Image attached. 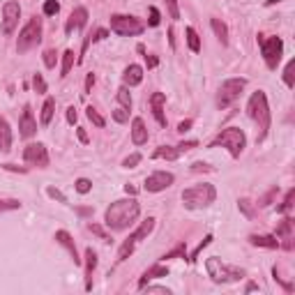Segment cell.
<instances>
[{"label": "cell", "instance_id": "6da1fadb", "mask_svg": "<svg viewBox=\"0 0 295 295\" xmlns=\"http://www.w3.org/2000/svg\"><path fill=\"white\" fill-rule=\"evenodd\" d=\"M138 212H141V205H138V201L134 196L120 198V201H113L109 205V210L104 214V224L111 231H125L136 222Z\"/></svg>", "mask_w": 295, "mask_h": 295}, {"label": "cell", "instance_id": "7a4b0ae2", "mask_svg": "<svg viewBox=\"0 0 295 295\" xmlns=\"http://www.w3.org/2000/svg\"><path fill=\"white\" fill-rule=\"evenodd\" d=\"M247 111H249V118H252V120L258 125V129H261L258 141H263L265 134H268V129H270V106H268V97H265V93H261V90L254 93L252 97H249Z\"/></svg>", "mask_w": 295, "mask_h": 295}, {"label": "cell", "instance_id": "3957f363", "mask_svg": "<svg viewBox=\"0 0 295 295\" xmlns=\"http://www.w3.org/2000/svg\"><path fill=\"white\" fill-rule=\"evenodd\" d=\"M214 198H217V189L208 182H201V185H194L182 191V203H185L187 210L208 208L210 203H214Z\"/></svg>", "mask_w": 295, "mask_h": 295}, {"label": "cell", "instance_id": "277c9868", "mask_svg": "<svg viewBox=\"0 0 295 295\" xmlns=\"http://www.w3.org/2000/svg\"><path fill=\"white\" fill-rule=\"evenodd\" d=\"M214 145L226 148V150H229L233 157H240L242 150H245V145H247V136H245V131L238 129V127H229V129H224L212 141V148Z\"/></svg>", "mask_w": 295, "mask_h": 295}, {"label": "cell", "instance_id": "5b68a950", "mask_svg": "<svg viewBox=\"0 0 295 295\" xmlns=\"http://www.w3.org/2000/svg\"><path fill=\"white\" fill-rule=\"evenodd\" d=\"M205 270H208L210 279H212V281H217V284L238 281V279H242V274H245L240 268H231V265L222 263L219 258H208V261H205Z\"/></svg>", "mask_w": 295, "mask_h": 295}, {"label": "cell", "instance_id": "8992f818", "mask_svg": "<svg viewBox=\"0 0 295 295\" xmlns=\"http://www.w3.org/2000/svg\"><path fill=\"white\" fill-rule=\"evenodd\" d=\"M258 44H261V53H263V60L268 65V69H277V65L281 62V55H284V42H281V37L258 35Z\"/></svg>", "mask_w": 295, "mask_h": 295}, {"label": "cell", "instance_id": "52a82bcc", "mask_svg": "<svg viewBox=\"0 0 295 295\" xmlns=\"http://www.w3.org/2000/svg\"><path fill=\"white\" fill-rule=\"evenodd\" d=\"M39 42H42V19L35 17V19H30V21L26 23V28L19 33L17 49H19V53H26V51H30L33 46H37Z\"/></svg>", "mask_w": 295, "mask_h": 295}, {"label": "cell", "instance_id": "ba28073f", "mask_svg": "<svg viewBox=\"0 0 295 295\" xmlns=\"http://www.w3.org/2000/svg\"><path fill=\"white\" fill-rule=\"evenodd\" d=\"M245 86H247V79H229V81L222 83V88H219V93H217V106L219 109L222 111L229 109L235 99L240 97Z\"/></svg>", "mask_w": 295, "mask_h": 295}, {"label": "cell", "instance_id": "9c48e42d", "mask_svg": "<svg viewBox=\"0 0 295 295\" xmlns=\"http://www.w3.org/2000/svg\"><path fill=\"white\" fill-rule=\"evenodd\" d=\"M111 30L122 37H131V35H141L145 30L141 21L136 17H125V14H113L111 17Z\"/></svg>", "mask_w": 295, "mask_h": 295}, {"label": "cell", "instance_id": "30bf717a", "mask_svg": "<svg viewBox=\"0 0 295 295\" xmlns=\"http://www.w3.org/2000/svg\"><path fill=\"white\" fill-rule=\"evenodd\" d=\"M23 159H26V164L30 166H49V153H46V145L42 143H30V145L23 150Z\"/></svg>", "mask_w": 295, "mask_h": 295}, {"label": "cell", "instance_id": "8fae6325", "mask_svg": "<svg viewBox=\"0 0 295 295\" xmlns=\"http://www.w3.org/2000/svg\"><path fill=\"white\" fill-rule=\"evenodd\" d=\"M19 17H21L19 3H14V0L5 3V7H3V33L5 35L14 33V28L19 26Z\"/></svg>", "mask_w": 295, "mask_h": 295}, {"label": "cell", "instance_id": "7c38bea8", "mask_svg": "<svg viewBox=\"0 0 295 295\" xmlns=\"http://www.w3.org/2000/svg\"><path fill=\"white\" fill-rule=\"evenodd\" d=\"M173 185V173L169 171H155L153 175L145 178V191H164L166 187Z\"/></svg>", "mask_w": 295, "mask_h": 295}, {"label": "cell", "instance_id": "4fadbf2b", "mask_svg": "<svg viewBox=\"0 0 295 295\" xmlns=\"http://www.w3.org/2000/svg\"><path fill=\"white\" fill-rule=\"evenodd\" d=\"M19 134H21L23 138H30L35 136V131H37V122H35L33 118V111H30V106H26L23 109V115H21V122H19Z\"/></svg>", "mask_w": 295, "mask_h": 295}, {"label": "cell", "instance_id": "5bb4252c", "mask_svg": "<svg viewBox=\"0 0 295 295\" xmlns=\"http://www.w3.org/2000/svg\"><path fill=\"white\" fill-rule=\"evenodd\" d=\"M86 23H88V10H86V7H77V10L69 14V21H67V26H65L67 35H71L74 30L83 28Z\"/></svg>", "mask_w": 295, "mask_h": 295}, {"label": "cell", "instance_id": "9a60e30c", "mask_svg": "<svg viewBox=\"0 0 295 295\" xmlns=\"http://www.w3.org/2000/svg\"><path fill=\"white\" fill-rule=\"evenodd\" d=\"M164 104H166V95H164V93H153V97H150V106H153V115H155V120H157L162 127L166 125Z\"/></svg>", "mask_w": 295, "mask_h": 295}, {"label": "cell", "instance_id": "2e32d148", "mask_svg": "<svg viewBox=\"0 0 295 295\" xmlns=\"http://www.w3.org/2000/svg\"><path fill=\"white\" fill-rule=\"evenodd\" d=\"M131 141H134V145L148 143V129H145L141 118H134V120H131Z\"/></svg>", "mask_w": 295, "mask_h": 295}, {"label": "cell", "instance_id": "e0dca14e", "mask_svg": "<svg viewBox=\"0 0 295 295\" xmlns=\"http://www.w3.org/2000/svg\"><path fill=\"white\" fill-rule=\"evenodd\" d=\"M97 268V254L88 247L86 249V290L93 288V272Z\"/></svg>", "mask_w": 295, "mask_h": 295}, {"label": "cell", "instance_id": "ac0fdd59", "mask_svg": "<svg viewBox=\"0 0 295 295\" xmlns=\"http://www.w3.org/2000/svg\"><path fill=\"white\" fill-rule=\"evenodd\" d=\"M166 274H169V268H166V265H162V263H157V265H153V268H148L145 272H143L141 281H138V288H145V284L150 281V279L166 277Z\"/></svg>", "mask_w": 295, "mask_h": 295}, {"label": "cell", "instance_id": "d6986e66", "mask_svg": "<svg viewBox=\"0 0 295 295\" xmlns=\"http://www.w3.org/2000/svg\"><path fill=\"white\" fill-rule=\"evenodd\" d=\"M249 242H252L254 247H265V249H277V247H281L277 235H249Z\"/></svg>", "mask_w": 295, "mask_h": 295}, {"label": "cell", "instance_id": "ffe728a7", "mask_svg": "<svg viewBox=\"0 0 295 295\" xmlns=\"http://www.w3.org/2000/svg\"><path fill=\"white\" fill-rule=\"evenodd\" d=\"M55 240L69 252V256L74 258V263H81V258H79V254H77V245H74V240H71V235L67 233V231H58V233H55Z\"/></svg>", "mask_w": 295, "mask_h": 295}, {"label": "cell", "instance_id": "44dd1931", "mask_svg": "<svg viewBox=\"0 0 295 295\" xmlns=\"http://www.w3.org/2000/svg\"><path fill=\"white\" fill-rule=\"evenodd\" d=\"M122 81H125V86H138L143 81V67L129 65L125 69V74H122Z\"/></svg>", "mask_w": 295, "mask_h": 295}, {"label": "cell", "instance_id": "7402d4cb", "mask_svg": "<svg viewBox=\"0 0 295 295\" xmlns=\"http://www.w3.org/2000/svg\"><path fill=\"white\" fill-rule=\"evenodd\" d=\"M0 150L3 153H10L12 150V129L3 115H0Z\"/></svg>", "mask_w": 295, "mask_h": 295}, {"label": "cell", "instance_id": "603a6c76", "mask_svg": "<svg viewBox=\"0 0 295 295\" xmlns=\"http://www.w3.org/2000/svg\"><path fill=\"white\" fill-rule=\"evenodd\" d=\"M180 157V150H178V145H159L157 150L153 153V159H169V162H173V159Z\"/></svg>", "mask_w": 295, "mask_h": 295}, {"label": "cell", "instance_id": "cb8c5ba5", "mask_svg": "<svg viewBox=\"0 0 295 295\" xmlns=\"http://www.w3.org/2000/svg\"><path fill=\"white\" fill-rule=\"evenodd\" d=\"M210 26H212V33L217 35V39L226 46L229 44V28H226V23L222 19H210Z\"/></svg>", "mask_w": 295, "mask_h": 295}, {"label": "cell", "instance_id": "d4e9b609", "mask_svg": "<svg viewBox=\"0 0 295 295\" xmlns=\"http://www.w3.org/2000/svg\"><path fill=\"white\" fill-rule=\"evenodd\" d=\"M53 111H55V99L53 97H46V102H44L42 106V115H39V120H42V125H51V120H53Z\"/></svg>", "mask_w": 295, "mask_h": 295}, {"label": "cell", "instance_id": "484cf974", "mask_svg": "<svg viewBox=\"0 0 295 295\" xmlns=\"http://www.w3.org/2000/svg\"><path fill=\"white\" fill-rule=\"evenodd\" d=\"M153 229H155V219L153 217H148L145 222H143L141 226H138L136 231H134V233H131V238H134V240H143V238H148V235L153 233Z\"/></svg>", "mask_w": 295, "mask_h": 295}, {"label": "cell", "instance_id": "4316f807", "mask_svg": "<svg viewBox=\"0 0 295 295\" xmlns=\"http://www.w3.org/2000/svg\"><path fill=\"white\" fill-rule=\"evenodd\" d=\"M134 247H136V240L134 238H127L125 242H122V247H120V252H118V261H125L127 256H131V252H134Z\"/></svg>", "mask_w": 295, "mask_h": 295}, {"label": "cell", "instance_id": "83f0119b", "mask_svg": "<svg viewBox=\"0 0 295 295\" xmlns=\"http://www.w3.org/2000/svg\"><path fill=\"white\" fill-rule=\"evenodd\" d=\"M187 44H189V49L194 51V53H198L201 51V39H198V33L194 30V28H187Z\"/></svg>", "mask_w": 295, "mask_h": 295}, {"label": "cell", "instance_id": "f1b7e54d", "mask_svg": "<svg viewBox=\"0 0 295 295\" xmlns=\"http://www.w3.org/2000/svg\"><path fill=\"white\" fill-rule=\"evenodd\" d=\"M71 67H74V51L67 49L65 53H62V69H60V77H67L71 71Z\"/></svg>", "mask_w": 295, "mask_h": 295}, {"label": "cell", "instance_id": "f546056e", "mask_svg": "<svg viewBox=\"0 0 295 295\" xmlns=\"http://www.w3.org/2000/svg\"><path fill=\"white\" fill-rule=\"evenodd\" d=\"M86 115L90 118V122H93L95 127H104V125H106V120L102 118V115H99V111L95 109V106H88V109H86Z\"/></svg>", "mask_w": 295, "mask_h": 295}, {"label": "cell", "instance_id": "4dcf8cb0", "mask_svg": "<svg viewBox=\"0 0 295 295\" xmlns=\"http://www.w3.org/2000/svg\"><path fill=\"white\" fill-rule=\"evenodd\" d=\"M238 208H240L242 214H245V217H249V219H254V214H256V210H254V203L249 201V198H240V201H238Z\"/></svg>", "mask_w": 295, "mask_h": 295}, {"label": "cell", "instance_id": "1f68e13d", "mask_svg": "<svg viewBox=\"0 0 295 295\" xmlns=\"http://www.w3.org/2000/svg\"><path fill=\"white\" fill-rule=\"evenodd\" d=\"M115 97H118V102L122 104V109H127V111L131 109V95H129V90H127V88H120V90L115 93Z\"/></svg>", "mask_w": 295, "mask_h": 295}, {"label": "cell", "instance_id": "d6a6232c", "mask_svg": "<svg viewBox=\"0 0 295 295\" xmlns=\"http://www.w3.org/2000/svg\"><path fill=\"white\" fill-rule=\"evenodd\" d=\"M210 242H212V235H205V238H203V242H198V247H196V249H194V252L189 254V258H187V261H189V263H194V261H196V256L203 252V249H205V247L210 245Z\"/></svg>", "mask_w": 295, "mask_h": 295}, {"label": "cell", "instance_id": "836d02e7", "mask_svg": "<svg viewBox=\"0 0 295 295\" xmlns=\"http://www.w3.org/2000/svg\"><path fill=\"white\" fill-rule=\"evenodd\" d=\"M295 60H288V65H286V69H284V81H286V86L288 88H293L295 86Z\"/></svg>", "mask_w": 295, "mask_h": 295}, {"label": "cell", "instance_id": "e575fe53", "mask_svg": "<svg viewBox=\"0 0 295 295\" xmlns=\"http://www.w3.org/2000/svg\"><path fill=\"white\" fill-rule=\"evenodd\" d=\"M19 208H21V201H17V198L0 201V212H7V210H19Z\"/></svg>", "mask_w": 295, "mask_h": 295}, {"label": "cell", "instance_id": "d590c367", "mask_svg": "<svg viewBox=\"0 0 295 295\" xmlns=\"http://www.w3.org/2000/svg\"><path fill=\"white\" fill-rule=\"evenodd\" d=\"M58 12H60L58 0H46V3H44V14H46V17H53V14H58Z\"/></svg>", "mask_w": 295, "mask_h": 295}, {"label": "cell", "instance_id": "8d00e7d4", "mask_svg": "<svg viewBox=\"0 0 295 295\" xmlns=\"http://www.w3.org/2000/svg\"><path fill=\"white\" fill-rule=\"evenodd\" d=\"M293 196H295V189H288V194H286V198H284V203L279 205V212H288L290 208H293Z\"/></svg>", "mask_w": 295, "mask_h": 295}, {"label": "cell", "instance_id": "74e56055", "mask_svg": "<svg viewBox=\"0 0 295 295\" xmlns=\"http://www.w3.org/2000/svg\"><path fill=\"white\" fill-rule=\"evenodd\" d=\"M74 187H77V191H79V194H88V191L93 189V182L88 180V178H79V180H77V185H74Z\"/></svg>", "mask_w": 295, "mask_h": 295}, {"label": "cell", "instance_id": "f35d334b", "mask_svg": "<svg viewBox=\"0 0 295 295\" xmlns=\"http://www.w3.org/2000/svg\"><path fill=\"white\" fill-rule=\"evenodd\" d=\"M166 5H169V17L173 19V21H178V19H180V10H178V0H166Z\"/></svg>", "mask_w": 295, "mask_h": 295}, {"label": "cell", "instance_id": "ab89813d", "mask_svg": "<svg viewBox=\"0 0 295 295\" xmlns=\"http://www.w3.org/2000/svg\"><path fill=\"white\" fill-rule=\"evenodd\" d=\"M33 86H35V90H37L39 95L46 93V81L42 79V74H35V77H33Z\"/></svg>", "mask_w": 295, "mask_h": 295}, {"label": "cell", "instance_id": "60d3db41", "mask_svg": "<svg viewBox=\"0 0 295 295\" xmlns=\"http://www.w3.org/2000/svg\"><path fill=\"white\" fill-rule=\"evenodd\" d=\"M111 115H113L115 122H127V120H129V111H127V109H115Z\"/></svg>", "mask_w": 295, "mask_h": 295}, {"label": "cell", "instance_id": "b9f144b4", "mask_svg": "<svg viewBox=\"0 0 295 295\" xmlns=\"http://www.w3.org/2000/svg\"><path fill=\"white\" fill-rule=\"evenodd\" d=\"M55 60H58L55 51H44V65L49 67V69H53V67H55Z\"/></svg>", "mask_w": 295, "mask_h": 295}, {"label": "cell", "instance_id": "7bdbcfd3", "mask_svg": "<svg viewBox=\"0 0 295 295\" xmlns=\"http://www.w3.org/2000/svg\"><path fill=\"white\" fill-rule=\"evenodd\" d=\"M136 164H141V155H138V153L129 155V157H127L125 162H122V166H125V169H134Z\"/></svg>", "mask_w": 295, "mask_h": 295}, {"label": "cell", "instance_id": "ee69618b", "mask_svg": "<svg viewBox=\"0 0 295 295\" xmlns=\"http://www.w3.org/2000/svg\"><path fill=\"white\" fill-rule=\"evenodd\" d=\"M159 21H162V14H159L157 7H150V26H159Z\"/></svg>", "mask_w": 295, "mask_h": 295}, {"label": "cell", "instance_id": "f6af8a7d", "mask_svg": "<svg viewBox=\"0 0 295 295\" xmlns=\"http://www.w3.org/2000/svg\"><path fill=\"white\" fill-rule=\"evenodd\" d=\"M46 194H49L51 198H58V201H60V203H67L65 194H62V191H58V189H55V187H49V189H46Z\"/></svg>", "mask_w": 295, "mask_h": 295}, {"label": "cell", "instance_id": "bcb514c9", "mask_svg": "<svg viewBox=\"0 0 295 295\" xmlns=\"http://www.w3.org/2000/svg\"><path fill=\"white\" fill-rule=\"evenodd\" d=\"M90 231H93L95 235H99V238H102V240H104V242H111V238L104 233V229H102V226H97V224H90Z\"/></svg>", "mask_w": 295, "mask_h": 295}, {"label": "cell", "instance_id": "7dc6e473", "mask_svg": "<svg viewBox=\"0 0 295 295\" xmlns=\"http://www.w3.org/2000/svg\"><path fill=\"white\" fill-rule=\"evenodd\" d=\"M191 171H196V173H201V171H203V173H210V171H214V169H212L210 164H203V162H196V164L191 166Z\"/></svg>", "mask_w": 295, "mask_h": 295}, {"label": "cell", "instance_id": "c3c4849f", "mask_svg": "<svg viewBox=\"0 0 295 295\" xmlns=\"http://www.w3.org/2000/svg\"><path fill=\"white\" fill-rule=\"evenodd\" d=\"M198 143L196 141H182L180 145H178V150H180V153H187V150H191V148H196Z\"/></svg>", "mask_w": 295, "mask_h": 295}, {"label": "cell", "instance_id": "681fc988", "mask_svg": "<svg viewBox=\"0 0 295 295\" xmlns=\"http://www.w3.org/2000/svg\"><path fill=\"white\" fill-rule=\"evenodd\" d=\"M77 118H79L77 109H74V106H69V109H67V122H69V125H74V122H77Z\"/></svg>", "mask_w": 295, "mask_h": 295}, {"label": "cell", "instance_id": "f907efd6", "mask_svg": "<svg viewBox=\"0 0 295 295\" xmlns=\"http://www.w3.org/2000/svg\"><path fill=\"white\" fill-rule=\"evenodd\" d=\"M148 293H164V295H171L169 288H164V286H148Z\"/></svg>", "mask_w": 295, "mask_h": 295}, {"label": "cell", "instance_id": "816d5d0a", "mask_svg": "<svg viewBox=\"0 0 295 295\" xmlns=\"http://www.w3.org/2000/svg\"><path fill=\"white\" fill-rule=\"evenodd\" d=\"M175 256H185V247H178V249H173V252H169V254H166V256H164V261H166V258H175Z\"/></svg>", "mask_w": 295, "mask_h": 295}, {"label": "cell", "instance_id": "f5cc1de1", "mask_svg": "<svg viewBox=\"0 0 295 295\" xmlns=\"http://www.w3.org/2000/svg\"><path fill=\"white\" fill-rule=\"evenodd\" d=\"M77 136H79V141H81V143H88V141H90V138H88V131L83 129V127H79V129H77Z\"/></svg>", "mask_w": 295, "mask_h": 295}, {"label": "cell", "instance_id": "db71d44e", "mask_svg": "<svg viewBox=\"0 0 295 295\" xmlns=\"http://www.w3.org/2000/svg\"><path fill=\"white\" fill-rule=\"evenodd\" d=\"M95 86V74H88V79H86V93H90V88Z\"/></svg>", "mask_w": 295, "mask_h": 295}, {"label": "cell", "instance_id": "11a10c76", "mask_svg": "<svg viewBox=\"0 0 295 295\" xmlns=\"http://www.w3.org/2000/svg\"><path fill=\"white\" fill-rule=\"evenodd\" d=\"M189 127H191V120H182L180 125H178V131H182V134H185V131H189Z\"/></svg>", "mask_w": 295, "mask_h": 295}, {"label": "cell", "instance_id": "9f6ffc18", "mask_svg": "<svg viewBox=\"0 0 295 295\" xmlns=\"http://www.w3.org/2000/svg\"><path fill=\"white\" fill-rule=\"evenodd\" d=\"M106 30H97V33H95V37H93V42H102V39H106Z\"/></svg>", "mask_w": 295, "mask_h": 295}, {"label": "cell", "instance_id": "6f0895ef", "mask_svg": "<svg viewBox=\"0 0 295 295\" xmlns=\"http://www.w3.org/2000/svg\"><path fill=\"white\" fill-rule=\"evenodd\" d=\"M145 62H148V67L153 69V67H157V58L155 55H145Z\"/></svg>", "mask_w": 295, "mask_h": 295}, {"label": "cell", "instance_id": "680465c9", "mask_svg": "<svg viewBox=\"0 0 295 295\" xmlns=\"http://www.w3.org/2000/svg\"><path fill=\"white\" fill-rule=\"evenodd\" d=\"M7 171H19V173H26L28 169H23V166H14V164H5Z\"/></svg>", "mask_w": 295, "mask_h": 295}, {"label": "cell", "instance_id": "91938a15", "mask_svg": "<svg viewBox=\"0 0 295 295\" xmlns=\"http://www.w3.org/2000/svg\"><path fill=\"white\" fill-rule=\"evenodd\" d=\"M125 191L129 194V196H136V187L134 185H125Z\"/></svg>", "mask_w": 295, "mask_h": 295}, {"label": "cell", "instance_id": "94428289", "mask_svg": "<svg viewBox=\"0 0 295 295\" xmlns=\"http://www.w3.org/2000/svg\"><path fill=\"white\" fill-rule=\"evenodd\" d=\"M90 212H93L90 208H79V214H90Z\"/></svg>", "mask_w": 295, "mask_h": 295}]
</instances>
